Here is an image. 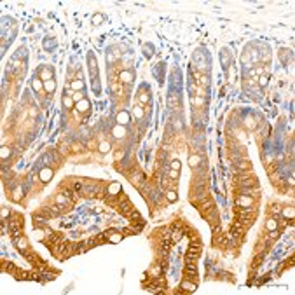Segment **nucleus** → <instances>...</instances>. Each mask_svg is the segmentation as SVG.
Instances as JSON below:
<instances>
[{"instance_id": "nucleus-18", "label": "nucleus", "mask_w": 295, "mask_h": 295, "mask_svg": "<svg viewBox=\"0 0 295 295\" xmlns=\"http://www.w3.org/2000/svg\"><path fill=\"white\" fill-rule=\"evenodd\" d=\"M103 19H105L103 14H94V16H93V23H94V24H101Z\"/></svg>"}, {"instance_id": "nucleus-23", "label": "nucleus", "mask_w": 295, "mask_h": 295, "mask_svg": "<svg viewBox=\"0 0 295 295\" xmlns=\"http://www.w3.org/2000/svg\"><path fill=\"white\" fill-rule=\"evenodd\" d=\"M166 197H168V201H169V203H173V201H176V197H178V196H176V192H175V190H168Z\"/></svg>"}, {"instance_id": "nucleus-6", "label": "nucleus", "mask_w": 295, "mask_h": 295, "mask_svg": "<svg viewBox=\"0 0 295 295\" xmlns=\"http://www.w3.org/2000/svg\"><path fill=\"white\" fill-rule=\"evenodd\" d=\"M44 89H45L47 93H54V89H56V80H54V79L45 80V82H44Z\"/></svg>"}, {"instance_id": "nucleus-8", "label": "nucleus", "mask_w": 295, "mask_h": 295, "mask_svg": "<svg viewBox=\"0 0 295 295\" xmlns=\"http://www.w3.org/2000/svg\"><path fill=\"white\" fill-rule=\"evenodd\" d=\"M38 77H40L44 82H45V80H51V79H52V72H51L49 68H42V72H40Z\"/></svg>"}, {"instance_id": "nucleus-17", "label": "nucleus", "mask_w": 295, "mask_h": 295, "mask_svg": "<svg viewBox=\"0 0 295 295\" xmlns=\"http://www.w3.org/2000/svg\"><path fill=\"white\" fill-rule=\"evenodd\" d=\"M199 162H201V157H199V156H190V157H189V164H190L192 168H196Z\"/></svg>"}, {"instance_id": "nucleus-15", "label": "nucleus", "mask_w": 295, "mask_h": 295, "mask_svg": "<svg viewBox=\"0 0 295 295\" xmlns=\"http://www.w3.org/2000/svg\"><path fill=\"white\" fill-rule=\"evenodd\" d=\"M182 288H183L185 292H194V290H196V283H189V281H183V283H182Z\"/></svg>"}, {"instance_id": "nucleus-9", "label": "nucleus", "mask_w": 295, "mask_h": 295, "mask_svg": "<svg viewBox=\"0 0 295 295\" xmlns=\"http://www.w3.org/2000/svg\"><path fill=\"white\" fill-rule=\"evenodd\" d=\"M70 86H72V89H73V91H82V89H84V82H82L80 79L72 80V84H70Z\"/></svg>"}, {"instance_id": "nucleus-29", "label": "nucleus", "mask_w": 295, "mask_h": 295, "mask_svg": "<svg viewBox=\"0 0 295 295\" xmlns=\"http://www.w3.org/2000/svg\"><path fill=\"white\" fill-rule=\"evenodd\" d=\"M182 239V232L180 231H175L173 232V241H180Z\"/></svg>"}, {"instance_id": "nucleus-30", "label": "nucleus", "mask_w": 295, "mask_h": 295, "mask_svg": "<svg viewBox=\"0 0 295 295\" xmlns=\"http://www.w3.org/2000/svg\"><path fill=\"white\" fill-rule=\"evenodd\" d=\"M259 84H260V86H266V84H267V77H266V75L259 77Z\"/></svg>"}, {"instance_id": "nucleus-32", "label": "nucleus", "mask_w": 295, "mask_h": 295, "mask_svg": "<svg viewBox=\"0 0 295 295\" xmlns=\"http://www.w3.org/2000/svg\"><path fill=\"white\" fill-rule=\"evenodd\" d=\"M169 178H173V180H175V178H178V171L171 169V171H169Z\"/></svg>"}, {"instance_id": "nucleus-36", "label": "nucleus", "mask_w": 295, "mask_h": 295, "mask_svg": "<svg viewBox=\"0 0 295 295\" xmlns=\"http://www.w3.org/2000/svg\"><path fill=\"white\" fill-rule=\"evenodd\" d=\"M194 103H196V105H203V100H201V98H196Z\"/></svg>"}, {"instance_id": "nucleus-26", "label": "nucleus", "mask_w": 295, "mask_h": 295, "mask_svg": "<svg viewBox=\"0 0 295 295\" xmlns=\"http://www.w3.org/2000/svg\"><path fill=\"white\" fill-rule=\"evenodd\" d=\"M26 245H28V241H26L24 238H19V239H17V246H19V248H26Z\"/></svg>"}, {"instance_id": "nucleus-11", "label": "nucleus", "mask_w": 295, "mask_h": 295, "mask_svg": "<svg viewBox=\"0 0 295 295\" xmlns=\"http://www.w3.org/2000/svg\"><path fill=\"white\" fill-rule=\"evenodd\" d=\"M73 105H75V101H73V98H72V96H63V107L72 108Z\"/></svg>"}, {"instance_id": "nucleus-16", "label": "nucleus", "mask_w": 295, "mask_h": 295, "mask_svg": "<svg viewBox=\"0 0 295 295\" xmlns=\"http://www.w3.org/2000/svg\"><path fill=\"white\" fill-rule=\"evenodd\" d=\"M281 213H283V217H285V218H294V215H295V211H294V208H292V206H290V208H283V211H281Z\"/></svg>"}, {"instance_id": "nucleus-21", "label": "nucleus", "mask_w": 295, "mask_h": 295, "mask_svg": "<svg viewBox=\"0 0 295 295\" xmlns=\"http://www.w3.org/2000/svg\"><path fill=\"white\" fill-rule=\"evenodd\" d=\"M72 98H73V101H80V100H84V93L82 91H75L72 94Z\"/></svg>"}, {"instance_id": "nucleus-10", "label": "nucleus", "mask_w": 295, "mask_h": 295, "mask_svg": "<svg viewBox=\"0 0 295 295\" xmlns=\"http://www.w3.org/2000/svg\"><path fill=\"white\" fill-rule=\"evenodd\" d=\"M119 79H121L122 82H131V80H133L135 77H133V73H131V72H121Z\"/></svg>"}, {"instance_id": "nucleus-22", "label": "nucleus", "mask_w": 295, "mask_h": 295, "mask_svg": "<svg viewBox=\"0 0 295 295\" xmlns=\"http://www.w3.org/2000/svg\"><path fill=\"white\" fill-rule=\"evenodd\" d=\"M12 199H14V201H19V199H21V187H16V189H14Z\"/></svg>"}, {"instance_id": "nucleus-4", "label": "nucleus", "mask_w": 295, "mask_h": 295, "mask_svg": "<svg viewBox=\"0 0 295 295\" xmlns=\"http://www.w3.org/2000/svg\"><path fill=\"white\" fill-rule=\"evenodd\" d=\"M31 87H33V91H42L44 89V80L40 77H35L31 80Z\"/></svg>"}, {"instance_id": "nucleus-14", "label": "nucleus", "mask_w": 295, "mask_h": 295, "mask_svg": "<svg viewBox=\"0 0 295 295\" xmlns=\"http://www.w3.org/2000/svg\"><path fill=\"white\" fill-rule=\"evenodd\" d=\"M98 150H100L101 154L110 152V143H108V142H101V143H100V147H98Z\"/></svg>"}, {"instance_id": "nucleus-31", "label": "nucleus", "mask_w": 295, "mask_h": 295, "mask_svg": "<svg viewBox=\"0 0 295 295\" xmlns=\"http://www.w3.org/2000/svg\"><path fill=\"white\" fill-rule=\"evenodd\" d=\"M121 238H122L121 234H114V236L110 238V241H112V243H117V241H121Z\"/></svg>"}, {"instance_id": "nucleus-27", "label": "nucleus", "mask_w": 295, "mask_h": 295, "mask_svg": "<svg viewBox=\"0 0 295 295\" xmlns=\"http://www.w3.org/2000/svg\"><path fill=\"white\" fill-rule=\"evenodd\" d=\"M56 203H59V204H63V203H66V196H63V194H59V196H56Z\"/></svg>"}, {"instance_id": "nucleus-7", "label": "nucleus", "mask_w": 295, "mask_h": 295, "mask_svg": "<svg viewBox=\"0 0 295 295\" xmlns=\"http://www.w3.org/2000/svg\"><path fill=\"white\" fill-rule=\"evenodd\" d=\"M75 107H77V110H79V112H86V110H87V108H89L91 105H89V101H87V100L84 98V100L77 101V105H75Z\"/></svg>"}, {"instance_id": "nucleus-28", "label": "nucleus", "mask_w": 295, "mask_h": 295, "mask_svg": "<svg viewBox=\"0 0 295 295\" xmlns=\"http://www.w3.org/2000/svg\"><path fill=\"white\" fill-rule=\"evenodd\" d=\"M138 100H140V101H142V103H147V101H149V94H147V93H142V94H140V98H138Z\"/></svg>"}, {"instance_id": "nucleus-33", "label": "nucleus", "mask_w": 295, "mask_h": 295, "mask_svg": "<svg viewBox=\"0 0 295 295\" xmlns=\"http://www.w3.org/2000/svg\"><path fill=\"white\" fill-rule=\"evenodd\" d=\"M124 157V152H115V159L119 161V159H122Z\"/></svg>"}, {"instance_id": "nucleus-13", "label": "nucleus", "mask_w": 295, "mask_h": 295, "mask_svg": "<svg viewBox=\"0 0 295 295\" xmlns=\"http://www.w3.org/2000/svg\"><path fill=\"white\" fill-rule=\"evenodd\" d=\"M266 227H267V231H276V229H278V222H276L274 218H269V220L266 222Z\"/></svg>"}, {"instance_id": "nucleus-35", "label": "nucleus", "mask_w": 295, "mask_h": 295, "mask_svg": "<svg viewBox=\"0 0 295 295\" xmlns=\"http://www.w3.org/2000/svg\"><path fill=\"white\" fill-rule=\"evenodd\" d=\"M248 128H255V122H253V119H248Z\"/></svg>"}, {"instance_id": "nucleus-20", "label": "nucleus", "mask_w": 295, "mask_h": 295, "mask_svg": "<svg viewBox=\"0 0 295 295\" xmlns=\"http://www.w3.org/2000/svg\"><path fill=\"white\" fill-rule=\"evenodd\" d=\"M10 156V149L9 147H2V150H0V157L2 159H7Z\"/></svg>"}, {"instance_id": "nucleus-12", "label": "nucleus", "mask_w": 295, "mask_h": 295, "mask_svg": "<svg viewBox=\"0 0 295 295\" xmlns=\"http://www.w3.org/2000/svg\"><path fill=\"white\" fill-rule=\"evenodd\" d=\"M241 206H252L253 204V199L252 197H246V196H243V197H239V201H238Z\"/></svg>"}, {"instance_id": "nucleus-1", "label": "nucleus", "mask_w": 295, "mask_h": 295, "mask_svg": "<svg viewBox=\"0 0 295 295\" xmlns=\"http://www.w3.org/2000/svg\"><path fill=\"white\" fill-rule=\"evenodd\" d=\"M129 114L126 112V110H121L119 114H117V124H121V126H126L128 122H129Z\"/></svg>"}, {"instance_id": "nucleus-19", "label": "nucleus", "mask_w": 295, "mask_h": 295, "mask_svg": "<svg viewBox=\"0 0 295 295\" xmlns=\"http://www.w3.org/2000/svg\"><path fill=\"white\" fill-rule=\"evenodd\" d=\"M89 68H91V73L93 72L96 73V58L94 56H89Z\"/></svg>"}, {"instance_id": "nucleus-2", "label": "nucleus", "mask_w": 295, "mask_h": 295, "mask_svg": "<svg viewBox=\"0 0 295 295\" xmlns=\"http://www.w3.org/2000/svg\"><path fill=\"white\" fill-rule=\"evenodd\" d=\"M112 135H114V138H124V135H126V128H124V126H121V124H115V126L112 128Z\"/></svg>"}, {"instance_id": "nucleus-25", "label": "nucleus", "mask_w": 295, "mask_h": 295, "mask_svg": "<svg viewBox=\"0 0 295 295\" xmlns=\"http://www.w3.org/2000/svg\"><path fill=\"white\" fill-rule=\"evenodd\" d=\"M180 168H182V164H180V161H178V159L171 161V169H175V171H180Z\"/></svg>"}, {"instance_id": "nucleus-5", "label": "nucleus", "mask_w": 295, "mask_h": 295, "mask_svg": "<svg viewBox=\"0 0 295 295\" xmlns=\"http://www.w3.org/2000/svg\"><path fill=\"white\" fill-rule=\"evenodd\" d=\"M121 190H122V187H121L119 182H114V183H110V187H108V194H110V196H115V194H119Z\"/></svg>"}, {"instance_id": "nucleus-34", "label": "nucleus", "mask_w": 295, "mask_h": 295, "mask_svg": "<svg viewBox=\"0 0 295 295\" xmlns=\"http://www.w3.org/2000/svg\"><path fill=\"white\" fill-rule=\"evenodd\" d=\"M7 215H9V210H7V208H2V218H5Z\"/></svg>"}, {"instance_id": "nucleus-24", "label": "nucleus", "mask_w": 295, "mask_h": 295, "mask_svg": "<svg viewBox=\"0 0 295 295\" xmlns=\"http://www.w3.org/2000/svg\"><path fill=\"white\" fill-rule=\"evenodd\" d=\"M135 117H136V119H142V117H143V108H142V107H135Z\"/></svg>"}, {"instance_id": "nucleus-3", "label": "nucleus", "mask_w": 295, "mask_h": 295, "mask_svg": "<svg viewBox=\"0 0 295 295\" xmlns=\"http://www.w3.org/2000/svg\"><path fill=\"white\" fill-rule=\"evenodd\" d=\"M38 176H40L42 182H49V180L52 178V169H51V168H44V169H40Z\"/></svg>"}]
</instances>
